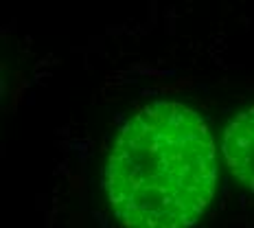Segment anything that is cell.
Wrapping results in <instances>:
<instances>
[{"label":"cell","instance_id":"6da1fadb","mask_svg":"<svg viewBox=\"0 0 254 228\" xmlns=\"http://www.w3.org/2000/svg\"><path fill=\"white\" fill-rule=\"evenodd\" d=\"M217 143L208 121L180 101H153L121 127L103 191L125 228H193L213 202Z\"/></svg>","mask_w":254,"mask_h":228},{"label":"cell","instance_id":"7a4b0ae2","mask_svg":"<svg viewBox=\"0 0 254 228\" xmlns=\"http://www.w3.org/2000/svg\"><path fill=\"white\" fill-rule=\"evenodd\" d=\"M221 156L230 173L254 191V105L237 112L224 127Z\"/></svg>","mask_w":254,"mask_h":228}]
</instances>
